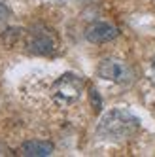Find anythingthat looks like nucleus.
<instances>
[{
    "mask_svg": "<svg viewBox=\"0 0 155 157\" xmlns=\"http://www.w3.org/2000/svg\"><path fill=\"white\" fill-rule=\"evenodd\" d=\"M151 82H153V85H155V57L151 59Z\"/></svg>",
    "mask_w": 155,
    "mask_h": 157,
    "instance_id": "nucleus-10",
    "label": "nucleus"
},
{
    "mask_svg": "<svg viewBox=\"0 0 155 157\" xmlns=\"http://www.w3.org/2000/svg\"><path fill=\"white\" fill-rule=\"evenodd\" d=\"M89 100H91V106L95 110V114H98V112L102 110V98H100V95H98V91L95 87L89 89Z\"/></svg>",
    "mask_w": 155,
    "mask_h": 157,
    "instance_id": "nucleus-8",
    "label": "nucleus"
},
{
    "mask_svg": "<svg viewBox=\"0 0 155 157\" xmlns=\"http://www.w3.org/2000/svg\"><path fill=\"white\" fill-rule=\"evenodd\" d=\"M83 87H85V82L80 76L74 74V72H66L53 82L51 98H53V102L59 104V106H72L74 102H78V98L81 97Z\"/></svg>",
    "mask_w": 155,
    "mask_h": 157,
    "instance_id": "nucleus-3",
    "label": "nucleus"
},
{
    "mask_svg": "<svg viewBox=\"0 0 155 157\" xmlns=\"http://www.w3.org/2000/svg\"><path fill=\"white\" fill-rule=\"evenodd\" d=\"M96 74H98V78H102V80L114 82V83H119V85H129V83L134 82V68H132L129 63L121 61V59H114V57L102 59L98 63Z\"/></svg>",
    "mask_w": 155,
    "mask_h": 157,
    "instance_id": "nucleus-4",
    "label": "nucleus"
},
{
    "mask_svg": "<svg viewBox=\"0 0 155 157\" xmlns=\"http://www.w3.org/2000/svg\"><path fill=\"white\" fill-rule=\"evenodd\" d=\"M25 46L38 57H53L59 51V36L47 25L34 23L25 32Z\"/></svg>",
    "mask_w": 155,
    "mask_h": 157,
    "instance_id": "nucleus-2",
    "label": "nucleus"
},
{
    "mask_svg": "<svg viewBox=\"0 0 155 157\" xmlns=\"http://www.w3.org/2000/svg\"><path fill=\"white\" fill-rule=\"evenodd\" d=\"M21 36H23V30H21V29L9 27V29H6L2 32V44H4V46H8V48H13Z\"/></svg>",
    "mask_w": 155,
    "mask_h": 157,
    "instance_id": "nucleus-7",
    "label": "nucleus"
},
{
    "mask_svg": "<svg viewBox=\"0 0 155 157\" xmlns=\"http://www.w3.org/2000/svg\"><path fill=\"white\" fill-rule=\"evenodd\" d=\"M140 127V121L127 110L114 108L102 116L96 127L98 136L106 140H127L134 134Z\"/></svg>",
    "mask_w": 155,
    "mask_h": 157,
    "instance_id": "nucleus-1",
    "label": "nucleus"
},
{
    "mask_svg": "<svg viewBox=\"0 0 155 157\" xmlns=\"http://www.w3.org/2000/svg\"><path fill=\"white\" fill-rule=\"evenodd\" d=\"M119 36V29L108 21H95L85 29V38L91 44H106Z\"/></svg>",
    "mask_w": 155,
    "mask_h": 157,
    "instance_id": "nucleus-5",
    "label": "nucleus"
},
{
    "mask_svg": "<svg viewBox=\"0 0 155 157\" xmlns=\"http://www.w3.org/2000/svg\"><path fill=\"white\" fill-rule=\"evenodd\" d=\"M19 153L25 157H47L53 153V144L43 140H28L19 148Z\"/></svg>",
    "mask_w": 155,
    "mask_h": 157,
    "instance_id": "nucleus-6",
    "label": "nucleus"
},
{
    "mask_svg": "<svg viewBox=\"0 0 155 157\" xmlns=\"http://www.w3.org/2000/svg\"><path fill=\"white\" fill-rule=\"evenodd\" d=\"M9 15H12V12H9V10H8V6H4L2 2H0V27L8 23Z\"/></svg>",
    "mask_w": 155,
    "mask_h": 157,
    "instance_id": "nucleus-9",
    "label": "nucleus"
}]
</instances>
